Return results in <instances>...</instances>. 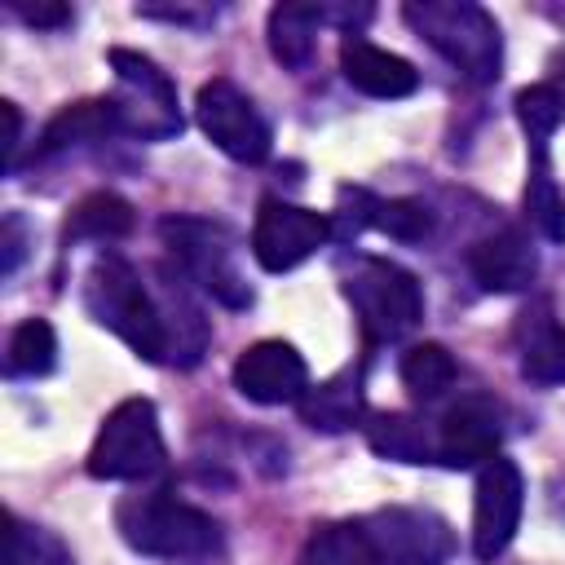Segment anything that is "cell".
I'll return each instance as SVG.
<instances>
[{
	"instance_id": "cell-1",
	"label": "cell",
	"mask_w": 565,
	"mask_h": 565,
	"mask_svg": "<svg viewBox=\"0 0 565 565\" xmlns=\"http://www.w3.org/2000/svg\"><path fill=\"white\" fill-rule=\"evenodd\" d=\"M84 309L97 327L119 335L137 358L168 362V335L154 305V291L141 282V274L119 256H97L84 274Z\"/></svg>"
},
{
	"instance_id": "cell-2",
	"label": "cell",
	"mask_w": 565,
	"mask_h": 565,
	"mask_svg": "<svg viewBox=\"0 0 565 565\" xmlns=\"http://www.w3.org/2000/svg\"><path fill=\"white\" fill-rule=\"evenodd\" d=\"M406 26L437 49L468 84H494L503 66L499 22L472 0H411L402 9Z\"/></svg>"
},
{
	"instance_id": "cell-3",
	"label": "cell",
	"mask_w": 565,
	"mask_h": 565,
	"mask_svg": "<svg viewBox=\"0 0 565 565\" xmlns=\"http://www.w3.org/2000/svg\"><path fill=\"white\" fill-rule=\"evenodd\" d=\"M119 539L141 552V556H163V561H203L221 547V525L194 508L181 503L168 490L154 494H132L115 508Z\"/></svg>"
},
{
	"instance_id": "cell-4",
	"label": "cell",
	"mask_w": 565,
	"mask_h": 565,
	"mask_svg": "<svg viewBox=\"0 0 565 565\" xmlns=\"http://www.w3.org/2000/svg\"><path fill=\"white\" fill-rule=\"evenodd\" d=\"M344 296L371 340H402L424 318V291L415 274L384 256H353L344 269Z\"/></svg>"
},
{
	"instance_id": "cell-5",
	"label": "cell",
	"mask_w": 565,
	"mask_h": 565,
	"mask_svg": "<svg viewBox=\"0 0 565 565\" xmlns=\"http://www.w3.org/2000/svg\"><path fill=\"white\" fill-rule=\"evenodd\" d=\"M110 71H115V88H110V115L115 128L141 141H168L181 132V102H177V84L141 53L132 49H110Z\"/></svg>"
},
{
	"instance_id": "cell-6",
	"label": "cell",
	"mask_w": 565,
	"mask_h": 565,
	"mask_svg": "<svg viewBox=\"0 0 565 565\" xmlns=\"http://www.w3.org/2000/svg\"><path fill=\"white\" fill-rule=\"evenodd\" d=\"M168 252L177 256L181 274L207 291L212 300L230 305V309H247L252 305V287L234 260V238L225 225L203 221V216H163L159 225Z\"/></svg>"
},
{
	"instance_id": "cell-7",
	"label": "cell",
	"mask_w": 565,
	"mask_h": 565,
	"mask_svg": "<svg viewBox=\"0 0 565 565\" xmlns=\"http://www.w3.org/2000/svg\"><path fill=\"white\" fill-rule=\"evenodd\" d=\"M168 463L163 433H159V411L150 397H128L119 402L88 450V477L97 481H141L154 477Z\"/></svg>"
},
{
	"instance_id": "cell-8",
	"label": "cell",
	"mask_w": 565,
	"mask_h": 565,
	"mask_svg": "<svg viewBox=\"0 0 565 565\" xmlns=\"http://www.w3.org/2000/svg\"><path fill=\"white\" fill-rule=\"evenodd\" d=\"M380 565H446L455 530L428 508H375L358 521Z\"/></svg>"
},
{
	"instance_id": "cell-9",
	"label": "cell",
	"mask_w": 565,
	"mask_h": 565,
	"mask_svg": "<svg viewBox=\"0 0 565 565\" xmlns=\"http://www.w3.org/2000/svg\"><path fill=\"white\" fill-rule=\"evenodd\" d=\"M194 119L207 141L238 163H260L269 154V124L234 79H207L194 97Z\"/></svg>"
},
{
	"instance_id": "cell-10",
	"label": "cell",
	"mask_w": 565,
	"mask_h": 565,
	"mask_svg": "<svg viewBox=\"0 0 565 565\" xmlns=\"http://www.w3.org/2000/svg\"><path fill=\"white\" fill-rule=\"evenodd\" d=\"M521 503H525L521 468L508 455L486 459L477 468V490H472V552H477V561H494L508 552V543L521 525Z\"/></svg>"
},
{
	"instance_id": "cell-11",
	"label": "cell",
	"mask_w": 565,
	"mask_h": 565,
	"mask_svg": "<svg viewBox=\"0 0 565 565\" xmlns=\"http://www.w3.org/2000/svg\"><path fill=\"white\" fill-rule=\"evenodd\" d=\"M331 238V216L282 203V199H260L256 225H252V256L269 274H287L300 260H309L322 243Z\"/></svg>"
},
{
	"instance_id": "cell-12",
	"label": "cell",
	"mask_w": 565,
	"mask_h": 565,
	"mask_svg": "<svg viewBox=\"0 0 565 565\" xmlns=\"http://www.w3.org/2000/svg\"><path fill=\"white\" fill-rule=\"evenodd\" d=\"M234 388L256 406H287L309 393V366L287 340H256L234 362Z\"/></svg>"
},
{
	"instance_id": "cell-13",
	"label": "cell",
	"mask_w": 565,
	"mask_h": 565,
	"mask_svg": "<svg viewBox=\"0 0 565 565\" xmlns=\"http://www.w3.org/2000/svg\"><path fill=\"white\" fill-rule=\"evenodd\" d=\"M499 406L481 393H468L441 415V428L433 437V455L450 468H481L499 455Z\"/></svg>"
},
{
	"instance_id": "cell-14",
	"label": "cell",
	"mask_w": 565,
	"mask_h": 565,
	"mask_svg": "<svg viewBox=\"0 0 565 565\" xmlns=\"http://www.w3.org/2000/svg\"><path fill=\"white\" fill-rule=\"evenodd\" d=\"M516 366L530 384H565V327L552 300H530L512 327Z\"/></svg>"
},
{
	"instance_id": "cell-15",
	"label": "cell",
	"mask_w": 565,
	"mask_h": 565,
	"mask_svg": "<svg viewBox=\"0 0 565 565\" xmlns=\"http://www.w3.org/2000/svg\"><path fill=\"white\" fill-rule=\"evenodd\" d=\"M468 269H472V278H477L486 291L512 296V291H525V287L534 282V274H539V252L530 247V238H525L521 230L503 225V230H494V234H486V238L472 243Z\"/></svg>"
},
{
	"instance_id": "cell-16",
	"label": "cell",
	"mask_w": 565,
	"mask_h": 565,
	"mask_svg": "<svg viewBox=\"0 0 565 565\" xmlns=\"http://www.w3.org/2000/svg\"><path fill=\"white\" fill-rule=\"evenodd\" d=\"M340 75L358 93L380 97V102H397V97H411L419 88V71L406 57H397V53H388V49L362 40V35H344V44H340Z\"/></svg>"
},
{
	"instance_id": "cell-17",
	"label": "cell",
	"mask_w": 565,
	"mask_h": 565,
	"mask_svg": "<svg viewBox=\"0 0 565 565\" xmlns=\"http://www.w3.org/2000/svg\"><path fill=\"white\" fill-rule=\"evenodd\" d=\"M159 274H163V287L154 291V305H159L163 335H168V362L194 366L203 358V349H207V318L190 300L194 282L185 274H172V269H159Z\"/></svg>"
},
{
	"instance_id": "cell-18",
	"label": "cell",
	"mask_w": 565,
	"mask_h": 565,
	"mask_svg": "<svg viewBox=\"0 0 565 565\" xmlns=\"http://www.w3.org/2000/svg\"><path fill=\"white\" fill-rule=\"evenodd\" d=\"M300 406V419L309 428H322V433H344L362 419V371H340L322 384H309V393L296 402Z\"/></svg>"
},
{
	"instance_id": "cell-19",
	"label": "cell",
	"mask_w": 565,
	"mask_h": 565,
	"mask_svg": "<svg viewBox=\"0 0 565 565\" xmlns=\"http://www.w3.org/2000/svg\"><path fill=\"white\" fill-rule=\"evenodd\" d=\"M322 26V4H274L265 35H269V53L287 66V71H305L313 62V35Z\"/></svg>"
},
{
	"instance_id": "cell-20",
	"label": "cell",
	"mask_w": 565,
	"mask_h": 565,
	"mask_svg": "<svg viewBox=\"0 0 565 565\" xmlns=\"http://www.w3.org/2000/svg\"><path fill=\"white\" fill-rule=\"evenodd\" d=\"M137 225V212L128 199L110 194V190H97L88 199H79L66 216V243H79V238H97V243H110V238H124L132 234Z\"/></svg>"
},
{
	"instance_id": "cell-21",
	"label": "cell",
	"mask_w": 565,
	"mask_h": 565,
	"mask_svg": "<svg viewBox=\"0 0 565 565\" xmlns=\"http://www.w3.org/2000/svg\"><path fill=\"white\" fill-rule=\"evenodd\" d=\"M366 446L380 459H397V463H424V459H433L428 428L415 415H397V411H384V415H371L366 419Z\"/></svg>"
},
{
	"instance_id": "cell-22",
	"label": "cell",
	"mask_w": 565,
	"mask_h": 565,
	"mask_svg": "<svg viewBox=\"0 0 565 565\" xmlns=\"http://www.w3.org/2000/svg\"><path fill=\"white\" fill-rule=\"evenodd\" d=\"M296 565H380V561H375L362 525H353V521H327V525H318L305 539Z\"/></svg>"
},
{
	"instance_id": "cell-23",
	"label": "cell",
	"mask_w": 565,
	"mask_h": 565,
	"mask_svg": "<svg viewBox=\"0 0 565 565\" xmlns=\"http://www.w3.org/2000/svg\"><path fill=\"white\" fill-rule=\"evenodd\" d=\"M106 132H119L115 128V115H110V102H75L66 110H57L40 137V154H53V150H66V146H79V141H97Z\"/></svg>"
},
{
	"instance_id": "cell-24",
	"label": "cell",
	"mask_w": 565,
	"mask_h": 565,
	"mask_svg": "<svg viewBox=\"0 0 565 565\" xmlns=\"http://www.w3.org/2000/svg\"><path fill=\"white\" fill-rule=\"evenodd\" d=\"M57 362V335L44 318H26L13 327L9 335V353H4V375L13 380H35V375H49Z\"/></svg>"
},
{
	"instance_id": "cell-25",
	"label": "cell",
	"mask_w": 565,
	"mask_h": 565,
	"mask_svg": "<svg viewBox=\"0 0 565 565\" xmlns=\"http://www.w3.org/2000/svg\"><path fill=\"white\" fill-rule=\"evenodd\" d=\"M402 384L411 388V397L419 402H437L450 384H455V358L446 344H415L402 353Z\"/></svg>"
},
{
	"instance_id": "cell-26",
	"label": "cell",
	"mask_w": 565,
	"mask_h": 565,
	"mask_svg": "<svg viewBox=\"0 0 565 565\" xmlns=\"http://www.w3.org/2000/svg\"><path fill=\"white\" fill-rule=\"evenodd\" d=\"M516 119H521V128L530 137V154L547 159V141L565 119V97L552 84H530V88L516 93Z\"/></svg>"
},
{
	"instance_id": "cell-27",
	"label": "cell",
	"mask_w": 565,
	"mask_h": 565,
	"mask_svg": "<svg viewBox=\"0 0 565 565\" xmlns=\"http://www.w3.org/2000/svg\"><path fill=\"white\" fill-rule=\"evenodd\" d=\"M525 216H530V225L547 243H561L565 238V199H561V190L552 181L547 159H534L530 163V177H525Z\"/></svg>"
},
{
	"instance_id": "cell-28",
	"label": "cell",
	"mask_w": 565,
	"mask_h": 565,
	"mask_svg": "<svg viewBox=\"0 0 565 565\" xmlns=\"http://www.w3.org/2000/svg\"><path fill=\"white\" fill-rule=\"evenodd\" d=\"M4 565H75L71 547L44 530V525H26L18 516H9L4 530Z\"/></svg>"
},
{
	"instance_id": "cell-29",
	"label": "cell",
	"mask_w": 565,
	"mask_h": 565,
	"mask_svg": "<svg viewBox=\"0 0 565 565\" xmlns=\"http://www.w3.org/2000/svg\"><path fill=\"white\" fill-rule=\"evenodd\" d=\"M371 225L388 238L419 243L433 230V212L419 199H371Z\"/></svg>"
},
{
	"instance_id": "cell-30",
	"label": "cell",
	"mask_w": 565,
	"mask_h": 565,
	"mask_svg": "<svg viewBox=\"0 0 565 565\" xmlns=\"http://www.w3.org/2000/svg\"><path fill=\"white\" fill-rule=\"evenodd\" d=\"M9 9H13L26 26H40V31H57V26L71 22V4H62V0H35V4H26V0H9Z\"/></svg>"
},
{
	"instance_id": "cell-31",
	"label": "cell",
	"mask_w": 565,
	"mask_h": 565,
	"mask_svg": "<svg viewBox=\"0 0 565 565\" xmlns=\"http://www.w3.org/2000/svg\"><path fill=\"white\" fill-rule=\"evenodd\" d=\"M22 256H26V230H22V216L9 212L4 225H0V274L13 278L18 265H22Z\"/></svg>"
},
{
	"instance_id": "cell-32",
	"label": "cell",
	"mask_w": 565,
	"mask_h": 565,
	"mask_svg": "<svg viewBox=\"0 0 565 565\" xmlns=\"http://www.w3.org/2000/svg\"><path fill=\"white\" fill-rule=\"evenodd\" d=\"M141 18H163V22H181V26H203L216 18V9H190V4H137Z\"/></svg>"
},
{
	"instance_id": "cell-33",
	"label": "cell",
	"mask_w": 565,
	"mask_h": 565,
	"mask_svg": "<svg viewBox=\"0 0 565 565\" xmlns=\"http://www.w3.org/2000/svg\"><path fill=\"white\" fill-rule=\"evenodd\" d=\"M0 115H4V172H13V163H18V146H22V115H18V106L13 102H0Z\"/></svg>"
}]
</instances>
